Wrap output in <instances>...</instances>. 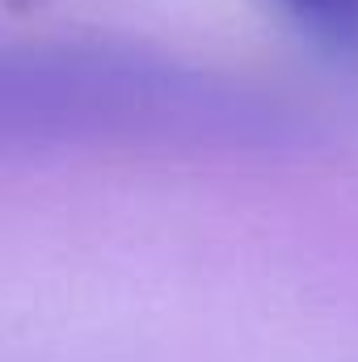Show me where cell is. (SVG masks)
Instances as JSON below:
<instances>
[{"mask_svg": "<svg viewBox=\"0 0 358 362\" xmlns=\"http://www.w3.org/2000/svg\"><path fill=\"white\" fill-rule=\"evenodd\" d=\"M291 8H299V13H308V17H337V13H346L354 0H287Z\"/></svg>", "mask_w": 358, "mask_h": 362, "instance_id": "obj_1", "label": "cell"}]
</instances>
